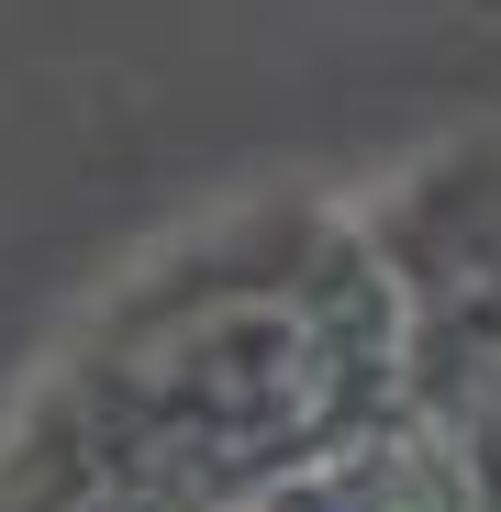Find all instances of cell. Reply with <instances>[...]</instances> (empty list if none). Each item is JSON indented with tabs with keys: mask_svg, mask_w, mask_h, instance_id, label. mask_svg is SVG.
Segmentation results:
<instances>
[{
	"mask_svg": "<svg viewBox=\"0 0 501 512\" xmlns=\"http://www.w3.org/2000/svg\"><path fill=\"white\" fill-rule=\"evenodd\" d=\"M0 512H501V112L123 234L0 379Z\"/></svg>",
	"mask_w": 501,
	"mask_h": 512,
	"instance_id": "obj_1",
	"label": "cell"
}]
</instances>
